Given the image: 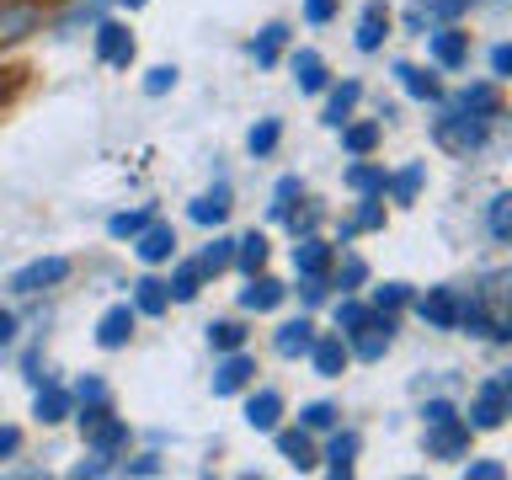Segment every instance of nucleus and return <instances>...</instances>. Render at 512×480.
Returning a JSON list of instances; mask_svg holds the SVG:
<instances>
[{"label":"nucleus","instance_id":"9","mask_svg":"<svg viewBox=\"0 0 512 480\" xmlns=\"http://www.w3.org/2000/svg\"><path fill=\"white\" fill-rule=\"evenodd\" d=\"M96 59L112 64V70H128V64H134V32L102 16V22H96Z\"/></svg>","mask_w":512,"mask_h":480},{"label":"nucleus","instance_id":"36","mask_svg":"<svg viewBox=\"0 0 512 480\" xmlns=\"http://www.w3.org/2000/svg\"><path fill=\"white\" fill-rule=\"evenodd\" d=\"M422 176H427V166H422V160H411L406 171H395L390 182H384V192H390L395 203H416V192H422Z\"/></svg>","mask_w":512,"mask_h":480},{"label":"nucleus","instance_id":"55","mask_svg":"<svg viewBox=\"0 0 512 480\" xmlns=\"http://www.w3.org/2000/svg\"><path fill=\"white\" fill-rule=\"evenodd\" d=\"M326 288H331L326 278H299V299L304 304H320V299H326Z\"/></svg>","mask_w":512,"mask_h":480},{"label":"nucleus","instance_id":"24","mask_svg":"<svg viewBox=\"0 0 512 480\" xmlns=\"http://www.w3.org/2000/svg\"><path fill=\"white\" fill-rule=\"evenodd\" d=\"M310 342H315V326L310 320H283L278 326V336H272V352H278V358H304V352H310Z\"/></svg>","mask_w":512,"mask_h":480},{"label":"nucleus","instance_id":"14","mask_svg":"<svg viewBox=\"0 0 512 480\" xmlns=\"http://www.w3.org/2000/svg\"><path fill=\"white\" fill-rule=\"evenodd\" d=\"M134 320H139L134 304H112V310L96 320V347H107V352L128 347V336H134Z\"/></svg>","mask_w":512,"mask_h":480},{"label":"nucleus","instance_id":"59","mask_svg":"<svg viewBox=\"0 0 512 480\" xmlns=\"http://www.w3.org/2000/svg\"><path fill=\"white\" fill-rule=\"evenodd\" d=\"M123 6H128V11H139V6H144V0H123Z\"/></svg>","mask_w":512,"mask_h":480},{"label":"nucleus","instance_id":"4","mask_svg":"<svg viewBox=\"0 0 512 480\" xmlns=\"http://www.w3.org/2000/svg\"><path fill=\"white\" fill-rule=\"evenodd\" d=\"M70 278V256H38V262H27V267H16L6 288L16 299H32V294H43V288H54Z\"/></svg>","mask_w":512,"mask_h":480},{"label":"nucleus","instance_id":"54","mask_svg":"<svg viewBox=\"0 0 512 480\" xmlns=\"http://www.w3.org/2000/svg\"><path fill=\"white\" fill-rule=\"evenodd\" d=\"M491 75H496V80H507V75H512V48H507V43H496V48H491Z\"/></svg>","mask_w":512,"mask_h":480},{"label":"nucleus","instance_id":"41","mask_svg":"<svg viewBox=\"0 0 512 480\" xmlns=\"http://www.w3.org/2000/svg\"><path fill=\"white\" fill-rule=\"evenodd\" d=\"M208 347H214V352L246 347V326H240V320H214V326H208Z\"/></svg>","mask_w":512,"mask_h":480},{"label":"nucleus","instance_id":"39","mask_svg":"<svg viewBox=\"0 0 512 480\" xmlns=\"http://www.w3.org/2000/svg\"><path fill=\"white\" fill-rule=\"evenodd\" d=\"M150 219H155V208H123V214L107 219V235H112V240H134Z\"/></svg>","mask_w":512,"mask_h":480},{"label":"nucleus","instance_id":"17","mask_svg":"<svg viewBox=\"0 0 512 480\" xmlns=\"http://www.w3.org/2000/svg\"><path fill=\"white\" fill-rule=\"evenodd\" d=\"M272 438H278V454L294 464V470H315L320 454L310 443V427H272Z\"/></svg>","mask_w":512,"mask_h":480},{"label":"nucleus","instance_id":"26","mask_svg":"<svg viewBox=\"0 0 512 480\" xmlns=\"http://www.w3.org/2000/svg\"><path fill=\"white\" fill-rule=\"evenodd\" d=\"M70 390H59V384H38V400H32V416H38L43 427H54V422H64L70 416Z\"/></svg>","mask_w":512,"mask_h":480},{"label":"nucleus","instance_id":"40","mask_svg":"<svg viewBox=\"0 0 512 480\" xmlns=\"http://www.w3.org/2000/svg\"><path fill=\"white\" fill-rule=\"evenodd\" d=\"M278 139H283V123H278V118H262V123H256L251 134H246V150H251L256 160H262V155L278 150Z\"/></svg>","mask_w":512,"mask_h":480},{"label":"nucleus","instance_id":"12","mask_svg":"<svg viewBox=\"0 0 512 480\" xmlns=\"http://www.w3.org/2000/svg\"><path fill=\"white\" fill-rule=\"evenodd\" d=\"M80 432H86V443L96 448V454H107V459H118L128 448V422H123V416H112V411H102L91 427H80Z\"/></svg>","mask_w":512,"mask_h":480},{"label":"nucleus","instance_id":"27","mask_svg":"<svg viewBox=\"0 0 512 480\" xmlns=\"http://www.w3.org/2000/svg\"><path fill=\"white\" fill-rule=\"evenodd\" d=\"M400 86H406V96H416V102H443V80L432 70H416V64H395Z\"/></svg>","mask_w":512,"mask_h":480},{"label":"nucleus","instance_id":"15","mask_svg":"<svg viewBox=\"0 0 512 480\" xmlns=\"http://www.w3.org/2000/svg\"><path fill=\"white\" fill-rule=\"evenodd\" d=\"M384 32H390V6H384V0H368L363 16H358V32H352L358 54H379V48H384Z\"/></svg>","mask_w":512,"mask_h":480},{"label":"nucleus","instance_id":"20","mask_svg":"<svg viewBox=\"0 0 512 480\" xmlns=\"http://www.w3.org/2000/svg\"><path fill=\"white\" fill-rule=\"evenodd\" d=\"M304 358H310V368H315L320 379H342V368H347V342H342V336H315Z\"/></svg>","mask_w":512,"mask_h":480},{"label":"nucleus","instance_id":"43","mask_svg":"<svg viewBox=\"0 0 512 480\" xmlns=\"http://www.w3.org/2000/svg\"><path fill=\"white\" fill-rule=\"evenodd\" d=\"M299 198H304V182H299V176H283V182L272 187V208H267V214H272V219H283Z\"/></svg>","mask_w":512,"mask_h":480},{"label":"nucleus","instance_id":"13","mask_svg":"<svg viewBox=\"0 0 512 480\" xmlns=\"http://www.w3.org/2000/svg\"><path fill=\"white\" fill-rule=\"evenodd\" d=\"M288 299V288L278 278H267V272H251L246 288H240V310H251V315H267V310H278V304Z\"/></svg>","mask_w":512,"mask_h":480},{"label":"nucleus","instance_id":"49","mask_svg":"<svg viewBox=\"0 0 512 480\" xmlns=\"http://www.w3.org/2000/svg\"><path fill=\"white\" fill-rule=\"evenodd\" d=\"M283 224H288L294 235H315V224H320V208H288V214H283Z\"/></svg>","mask_w":512,"mask_h":480},{"label":"nucleus","instance_id":"47","mask_svg":"<svg viewBox=\"0 0 512 480\" xmlns=\"http://www.w3.org/2000/svg\"><path fill=\"white\" fill-rule=\"evenodd\" d=\"M176 86V64H155L150 75H144V96H166Z\"/></svg>","mask_w":512,"mask_h":480},{"label":"nucleus","instance_id":"29","mask_svg":"<svg viewBox=\"0 0 512 480\" xmlns=\"http://www.w3.org/2000/svg\"><path fill=\"white\" fill-rule=\"evenodd\" d=\"M134 310L139 315H166L171 310V288L155 278V272H144V278L134 283Z\"/></svg>","mask_w":512,"mask_h":480},{"label":"nucleus","instance_id":"2","mask_svg":"<svg viewBox=\"0 0 512 480\" xmlns=\"http://www.w3.org/2000/svg\"><path fill=\"white\" fill-rule=\"evenodd\" d=\"M347 358H363V363H379L384 352L395 347V310H374V304H368V315L358 320V326H352L347 336Z\"/></svg>","mask_w":512,"mask_h":480},{"label":"nucleus","instance_id":"11","mask_svg":"<svg viewBox=\"0 0 512 480\" xmlns=\"http://www.w3.org/2000/svg\"><path fill=\"white\" fill-rule=\"evenodd\" d=\"M134 251H139L144 267L171 262V256H176V230H171V224H160V219H150V224H144V230L134 235Z\"/></svg>","mask_w":512,"mask_h":480},{"label":"nucleus","instance_id":"3","mask_svg":"<svg viewBox=\"0 0 512 480\" xmlns=\"http://www.w3.org/2000/svg\"><path fill=\"white\" fill-rule=\"evenodd\" d=\"M507 416H512V379H507V374H496V379L480 384L475 400H470V427L491 432V427H502Z\"/></svg>","mask_w":512,"mask_h":480},{"label":"nucleus","instance_id":"25","mask_svg":"<svg viewBox=\"0 0 512 480\" xmlns=\"http://www.w3.org/2000/svg\"><path fill=\"white\" fill-rule=\"evenodd\" d=\"M278 422H283V395L278 390H256L246 400V427L251 432H272Z\"/></svg>","mask_w":512,"mask_h":480},{"label":"nucleus","instance_id":"51","mask_svg":"<svg viewBox=\"0 0 512 480\" xmlns=\"http://www.w3.org/2000/svg\"><path fill=\"white\" fill-rule=\"evenodd\" d=\"M464 475H470V480H507V464H496V459H470V464H464Z\"/></svg>","mask_w":512,"mask_h":480},{"label":"nucleus","instance_id":"16","mask_svg":"<svg viewBox=\"0 0 512 480\" xmlns=\"http://www.w3.org/2000/svg\"><path fill=\"white\" fill-rule=\"evenodd\" d=\"M256 374V358H246V352H224V358L214 363V395H235V390H246Z\"/></svg>","mask_w":512,"mask_h":480},{"label":"nucleus","instance_id":"52","mask_svg":"<svg viewBox=\"0 0 512 480\" xmlns=\"http://www.w3.org/2000/svg\"><path fill=\"white\" fill-rule=\"evenodd\" d=\"M331 16H336V0H304V22L310 27H326Z\"/></svg>","mask_w":512,"mask_h":480},{"label":"nucleus","instance_id":"7","mask_svg":"<svg viewBox=\"0 0 512 480\" xmlns=\"http://www.w3.org/2000/svg\"><path fill=\"white\" fill-rule=\"evenodd\" d=\"M427 48H432V64H438V70H464V64H470V32H459L454 22L432 27Z\"/></svg>","mask_w":512,"mask_h":480},{"label":"nucleus","instance_id":"6","mask_svg":"<svg viewBox=\"0 0 512 480\" xmlns=\"http://www.w3.org/2000/svg\"><path fill=\"white\" fill-rule=\"evenodd\" d=\"M411 304L432 331H459V288H427V294H411Z\"/></svg>","mask_w":512,"mask_h":480},{"label":"nucleus","instance_id":"53","mask_svg":"<svg viewBox=\"0 0 512 480\" xmlns=\"http://www.w3.org/2000/svg\"><path fill=\"white\" fill-rule=\"evenodd\" d=\"M454 416H459L454 400H427V406H422V422H427V427H432V422H454Z\"/></svg>","mask_w":512,"mask_h":480},{"label":"nucleus","instance_id":"38","mask_svg":"<svg viewBox=\"0 0 512 480\" xmlns=\"http://www.w3.org/2000/svg\"><path fill=\"white\" fill-rule=\"evenodd\" d=\"M379 134H384V123H342V150L347 155H368L379 144Z\"/></svg>","mask_w":512,"mask_h":480},{"label":"nucleus","instance_id":"34","mask_svg":"<svg viewBox=\"0 0 512 480\" xmlns=\"http://www.w3.org/2000/svg\"><path fill=\"white\" fill-rule=\"evenodd\" d=\"M486 224H491L496 246H512V192H496V198L486 203Z\"/></svg>","mask_w":512,"mask_h":480},{"label":"nucleus","instance_id":"31","mask_svg":"<svg viewBox=\"0 0 512 480\" xmlns=\"http://www.w3.org/2000/svg\"><path fill=\"white\" fill-rule=\"evenodd\" d=\"M358 230H384V192H363L358 214H352V219L342 224V240H352Z\"/></svg>","mask_w":512,"mask_h":480},{"label":"nucleus","instance_id":"32","mask_svg":"<svg viewBox=\"0 0 512 480\" xmlns=\"http://www.w3.org/2000/svg\"><path fill=\"white\" fill-rule=\"evenodd\" d=\"M342 182H347V187H352V192H358V198H363V192H384V182H390V171L358 155V166H347V176H342Z\"/></svg>","mask_w":512,"mask_h":480},{"label":"nucleus","instance_id":"1","mask_svg":"<svg viewBox=\"0 0 512 480\" xmlns=\"http://www.w3.org/2000/svg\"><path fill=\"white\" fill-rule=\"evenodd\" d=\"M432 139H438L448 155H480L491 144V123L486 118H470V112L443 107L438 118H432Z\"/></svg>","mask_w":512,"mask_h":480},{"label":"nucleus","instance_id":"56","mask_svg":"<svg viewBox=\"0 0 512 480\" xmlns=\"http://www.w3.org/2000/svg\"><path fill=\"white\" fill-rule=\"evenodd\" d=\"M123 475H160V459L155 454H139V459L123 464Z\"/></svg>","mask_w":512,"mask_h":480},{"label":"nucleus","instance_id":"42","mask_svg":"<svg viewBox=\"0 0 512 480\" xmlns=\"http://www.w3.org/2000/svg\"><path fill=\"white\" fill-rule=\"evenodd\" d=\"M336 422H342V411H336L331 400H310V406L299 411V427H310V432H331Z\"/></svg>","mask_w":512,"mask_h":480},{"label":"nucleus","instance_id":"35","mask_svg":"<svg viewBox=\"0 0 512 480\" xmlns=\"http://www.w3.org/2000/svg\"><path fill=\"white\" fill-rule=\"evenodd\" d=\"M230 262H235V240H230V235H214V240H208V246L198 251V267H203V278H219V272L230 267Z\"/></svg>","mask_w":512,"mask_h":480},{"label":"nucleus","instance_id":"28","mask_svg":"<svg viewBox=\"0 0 512 480\" xmlns=\"http://www.w3.org/2000/svg\"><path fill=\"white\" fill-rule=\"evenodd\" d=\"M326 470L336 475V480H347L352 475V459H358V432H331V443H326Z\"/></svg>","mask_w":512,"mask_h":480},{"label":"nucleus","instance_id":"50","mask_svg":"<svg viewBox=\"0 0 512 480\" xmlns=\"http://www.w3.org/2000/svg\"><path fill=\"white\" fill-rule=\"evenodd\" d=\"M112 470H118V464H112L107 454H96V448H91V459H80L70 475H75V480H86V475H112Z\"/></svg>","mask_w":512,"mask_h":480},{"label":"nucleus","instance_id":"33","mask_svg":"<svg viewBox=\"0 0 512 480\" xmlns=\"http://www.w3.org/2000/svg\"><path fill=\"white\" fill-rule=\"evenodd\" d=\"M166 288H171L176 304H192V299L203 294V267H198V262H182V267H176L171 278H166Z\"/></svg>","mask_w":512,"mask_h":480},{"label":"nucleus","instance_id":"21","mask_svg":"<svg viewBox=\"0 0 512 480\" xmlns=\"http://www.w3.org/2000/svg\"><path fill=\"white\" fill-rule=\"evenodd\" d=\"M358 102H363V86H358V80H342V86H331V91H326V107H320V123H326V128H342Z\"/></svg>","mask_w":512,"mask_h":480},{"label":"nucleus","instance_id":"48","mask_svg":"<svg viewBox=\"0 0 512 480\" xmlns=\"http://www.w3.org/2000/svg\"><path fill=\"white\" fill-rule=\"evenodd\" d=\"M368 315V304H358V299H336V331H352V326H358V320Z\"/></svg>","mask_w":512,"mask_h":480},{"label":"nucleus","instance_id":"44","mask_svg":"<svg viewBox=\"0 0 512 480\" xmlns=\"http://www.w3.org/2000/svg\"><path fill=\"white\" fill-rule=\"evenodd\" d=\"M368 283V262L363 256H347L342 267H336V278H331V288H342V294H352V288H363Z\"/></svg>","mask_w":512,"mask_h":480},{"label":"nucleus","instance_id":"23","mask_svg":"<svg viewBox=\"0 0 512 480\" xmlns=\"http://www.w3.org/2000/svg\"><path fill=\"white\" fill-rule=\"evenodd\" d=\"M70 400L80 406V427H91L96 416L107 411V379H96V374H86V379H75V390H70Z\"/></svg>","mask_w":512,"mask_h":480},{"label":"nucleus","instance_id":"45","mask_svg":"<svg viewBox=\"0 0 512 480\" xmlns=\"http://www.w3.org/2000/svg\"><path fill=\"white\" fill-rule=\"evenodd\" d=\"M400 304H411V283H384V288H374V310H400Z\"/></svg>","mask_w":512,"mask_h":480},{"label":"nucleus","instance_id":"57","mask_svg":"<svg viewBox=\"0 0 512 480\" xmlns=\"http://www.w3.org/2000/svg\"><path fill=\"white\" fill-rule=\"evenodd\" d=\"M16 448H22V432H16V427H0V459H11Z\"/></svg>","mask_w":512,"mask_h":480},{"label":"nucleus","instance_id":"5","mask_svg":"<svg viewBox=\"0 0 512 480\" xmlns=\"http://www.w3.org/2000/svg\"><path fill=\"white\" fill-rule=\"evenodd\" d=\"M470 422H459V416H454V422H432L427 432H422V454L427 459H464V454H470Z\"/></svg>","mask_w":512,"mask_h":480},{"label":"nucleus","instance_id":"37","mask_svg":"<svg viewBox=\"0 0 512 480\" xmlns=\"http://www.w3.org/2000/svg\"><path fill=\"white\" fill-rule=\"evenodd\" d=\"M235 267L246 272V278H251V272H262L267 267V235H256V230L240 235L235 240Z\"/></svg>","mask_w":512,"mask_h":480},{"label":"nucleus","instance_id":"8","mask_svg":"<svg viewBox=\"0 0 512 480\" xmlns=\"http://www.w3.org/2000/svg\"><path fill=\"white\" fill-rule=\"evenodd\" d=\"M443 107H454V112H470V118L496 123V118H502V91H496V80H475V86H464V91L448 96Z\"/></svg>","mask_w":512,"mask_h":480},{"label":"nucleus","instance_id":"30","mask_svg":"<svg viewBox=\"0 0 512 480\" xmlns=\"http://www.w3.org/2000/svg\"><path fill=\"white\" fill-rule=\"evenodd\" d=\"M283 48H288V27H283V22H267V27H262V32H256V38H251V59L262 64V70H272Z\"/></svg>","mask_w":512,"mask_h":480},{"label":"nucleus","instance_id":"19","mask_svg":"<svg viewBox=\"0 0 512 480\" xmlns=\"http://www.w3.org/2000/svg\"><path fill=\"white\" fill-rule=\"evenodd\" d=\"M336 262V251L326 246L320 235H299V246H294V272L299 278H326Z\"/></svg>","mask_w":512,"mask_h":480},{"label":"nucleus","instance_id":"58","mask_svg":"<svg viewBox=\"0 0 512 480\" xmlns=\"http://www.w3.org/2000/svg\"><path fill=\"white\" fill-rule=\"evenodd\" d=\"M16 342V315L11 310H0V352H6Z\"/></svg>","mask_w":512,"mask_h":480},{"label":"nucleus","instance_id":"18","mask_svg":"<svg viewBox=\"0 0 512 480\" xmlns=\"http://www.w3.org/2000/svg\"><path fill=\"white\" fill-rule=\"evenodd\" d=\"M288 70H294V86L304 96H320V91L331 86V70H326V59H320L315 48H299V54L288 59Z\"/></svg>","mask_w":512,"mask_h":480},{"label":"nucleus","instance_id":"10","mask_svg":"<svg viewBox=\"0 0 512 480\" xmlns=\"http://www.w3.org/2000/svg\"><path fill=\"white\" fill-rule=\"evenodd\" d=\"M43 6L38 0H0V43H22L27 32H38Z\"/></svg>","mask_w":512,"mask_h":480},{"label":"nucleus","instance_id":"46","mask_svg":"<svg viewBox=\"0 0 512 480\" xmlns=\"http://www.w3.org/2000/svg\"><path fill=\"white\" fill-rule=\"evenodd\" d=\"M102 11H107V0H80V6L59 22V32H70V27H80V22H102Z\"/></svg>","mask_w":512,"mask_h":480},{"label":"nucleus","instance_id":"22","mask_svg":"<svg viewBox=\"0 0 512 480\" xmlns=\"http://www.w3.org/2000/svg\"><path fill=\"white\" fill-rule=\"evenodd\" d=\"M187 219L192 224H224V219H230V182H214V192L192 198L187 203Z\"/></svg>","mask_w":512,"mask_h":480}]
</instances>
